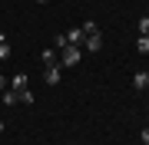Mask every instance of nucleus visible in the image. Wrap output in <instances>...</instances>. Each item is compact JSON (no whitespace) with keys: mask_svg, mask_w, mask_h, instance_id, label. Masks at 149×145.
I'll use <instances>...</instances> for the list:
<instances>
[{"mask_svg":"<svg viewBox=\"0 0 149 145\" xmlns=\"http://www.w3.org/2000/svg\"><path fill=\"white\" fill-rule=\"evenodd\" d=\"M60 63H50L47 69H43V82H47V86H60Z\"/></svg>","mask_w":149,"mask_h":145,"instance_id":"f257e3e1","label":"nucleus"},{"mask_svg":"<svg viewBox=\"0 0 149 145\" xmlns=\"http://www.w3.org/2000/svg\"><path fill=\"white\" fill-rule=\"evenodd\" d=\"M80 56H83L80 46H63V66H76V63H80Z\"/></svg>","mask_w":149,"mask_h":145,"instance_id":"f03ea898","label":"nucleus"},{"mask_svg":"<svg viewBox=\"0 0 149 145\" xmlns=\"http://www.w3.org/2000/svg\"><path fill=\"white\" fill-rule=\"evenodd\" d=\"M63 36H66V43H70V46H83V43H86V33H83L80 27H73L70 33H63Z\"/></svg>","mask_w":149,"mask_h":145,"instance_id":"7ed1b4c3","label":"nucleus"},{"mask_svg":"<svg viewBox=\"0 0 149 145\" xmlns=\"http://www.w3.org/2000/svg\"><path fill=\"white\" fill-rule=\"evenodd\" d=\"M133 89H139V92L149 89V73H133Z\"/></svg>","mask_w":149,"mask_h":145,"instance_id":"20e7f679","label":"nucleus"},{"mask_svg":"<svg viewBox=\"0 0 149 145\" xmlns=\"http://www.w3.org/2000/svg\"><path fill=\"white\" fill-rule=\"evenodd\" d=\"M83 46L90 49V53H100V49H103V36H100V33H93V36H86Z\"/></svg>","mask_w":149,"mask_h":145,"instance_id":"39448f33","label":"nucleus"},{"mask_svg":"<svg viewBox=\"0 0 149 145\" xmlns=\"http://www.w3.org/2000/svg\"><path fill=\"white\" fill-rule=\"evenodd\" d=\"M20 89H30V86H27V76L17 73V76H13V92H20Z\"/></svg>","mask_w":149,"mask_h":145,"instance_id":"423d86ee","label":"nucleus"},{"mask_svg":"<svg viewBox=\"0 0 149 145\" xmlns=\"http://www.w3.org/2000/svg\"><path fill=\"white\" fill-rule=\"evenodd\" d=\"M17 99H20V102H27V106H33V102H37V96H33L30 89H20V92H17Z\"/></svg>","mask_w":149,"mask_h":145,"instance_id":"0eeeda50","label":"nucleus"},{"mask_svg":"<svg viewBox=\"0 0 149 145\" xmlns=\"http://www.w3.org/2000/svg\"><path fill=\"white\" fill-rule=\"evenodd\" d=\"M86 36H93V33H100V27H96V20H83V27H80Z\"/></svg>","mask_w":149,"mask_h":145,"instance_id":"6e6552de","label":"nucleus"},{"mask_svg":"<svg viewBox=\"0 0 149 145\" xmlns=\"http://www.w3.org/2000/svg\"><path fill=\"white\" fill-rule=\"evenodd\" d=\"M3 59H10V46H7V36L0 33V63H3Z\"/></svg>","mask_w":149,"mask_h":145,"instance_id":"1a4fd4ad","label":"nucleus"},{"mask_svg":"<svg viewBox=\"0 0 149 145\" xmlns=\"http://www.w3.org/2000/svg\"><path fill=\"white\" fill-rule=\"evenodd\" d=\"M13 102H20L17 92H13V89H3V106H13Z\"/></svg>","mask_w":149,"mask_h":145,"instance_id":"9d476101","label":"nucleus"},{"mask_svg":"<svg viewBox=\"0 0 149 145\" xmlns=\"http://www.w3.org/2000/svg\"><path fill=\"white\" fill-rule=\"evenodd\" d=\"M136 49H139V53H146V56H149V36H139V40H136Z\"/></svg>","mask_w":149,"mask_h":145,"instance_id":"9b49d317","label":"nucleus"},{"mask_svg":"<svg viewBox=\"0 0 149 145\" xmlns=\"http://www.w3.org/2000/svg\"><path fill=\"white\" fill-rule=\"evenodd\" d=\"M139 36H149V16H143V20H139Z\"/></svg>","mask_w":149,"mask_h":145,"instance_id":"f8f14e48","label":"nucleus"},{"mask_svg":"<svg viewBox=\"0 0 149 145\" xmlns=\"http://www.w3.org/2000/svg\"><path fill=\"white\" fill-rule=\"evenodd\" d=\"M43 63H47V66H50V63H56V56H53V49H43Z\"/></svg>","mask_w":149,"mask_h":145,"instance_id":"ddd939ff","label":"nucleus"},{"mask_svg":"<svg viewBox=\"0 0 149 145\" xmlns=\"http://www.w3.org/2000/svg\"><path fill=\"white\" fill-rule=\"evenodd\" d=\"M139 139H143V145H149V125L143 129V135H139Z\"/></svg>","mask_w":149,"mask_h":145,"instance_id":"4468645a","label":"nucleus"},{"mask_svg":"<svg viewBox=\"0 0 149 145\" xmlns=\"http://www.w3.org/2000/svg\"><path fill=\"white\" fill-rule=\"evenodd\" d=\"M7 89V79H3V73H0V92H3Z\"/></svg>","mask_w":149,"mask_h":145,"instance_id":"2eb2a0df","label":"nucleus"},{"mask_svg":"<svg viewBox=\"0 0 149 145\" xmlns=\"http://www.w3.org/2000/svg\"><path fill=\"white\" fill-rule=\"evenodd\" d=\"M3 129H7V125H3V122H0V132H3Z\"/></svg>","mask_w":149,"mask_h":145,"instance_id":"dca6fc26","label":"nucleus"},{"mask_svg":"<svg viewBox=\"0 0 149 145\" xmlns=\"http://www.w3.org/2000/svg\"><path fill=\"white\" fill-rule=\"evenodd\" d=\"M37 3H50V0H37Z\"/></svg>","mask_w":149,"mask_h":145,"instance_id":"f3484780","label":"nucleus"},{"mask_svg":"<svg viewBox=\"0 0 149 145\" xmlns=\"http://www.w3.org/2000/svg\"><path fill=\"white\" fill-rule=\"evenodd\" d=\"M146 73H149V69H146Z\"/></svg>","mask_w":149,"mask_h":145,"instance_id":"a211bd4d","label":"nucleus"}]
</instances>
